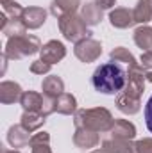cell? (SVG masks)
Returning <instances> with one entry per match:
<instances>
[{
    "instance_id": "obj_23",
    "label": "cell",
    "mask_w": 152,
    "mask_h": 153,
    "mask_svg": "<svg viewBox=\"0 0 152 153\" xmlns=\"http://www.w3.org/2000/svg\"><path fill=\"white\" fill-rule=\"evenodd\" d=\"M134 43L145 52L152 50V27H147V25L138 27L134 30Z\"/></svg>"
},
{
    "instance_id": "obj_4",
    "label": "cell",
    "mask_w": 152,
    "mask_h": 153,
    "mask_svg": "<svg viewBox=\"0 0 152 153\" xmlns=\"http://www.w3.org/2000/svg\"><path fill=\"white\" fill-rule=\"evenodd\" d=\"M57 25H59L61 34L68 41L79 43L82 39L90 38V30H88L86 22L81 16H77L75 13L74 14H63V16H59L57 18Z\"/></svg>"
},
{
    "instance_id": "obj_6",
    "label": "cell",
    "mask_w": 152,
    "mask_h": 153,
    "mask_svg": "<svg viewBox=\"0 0 152 153\" xmlns=\"http://www.w3.org/2000/svg\"><path fill=\"white\" fill-rule=\"evenodd\" d=\"M145 82H147L145 70L140 64L138 66H131L127 70V84H125L123 91L129 93V94H132V96H138L140 98L143 94V91H145Z\"/></svg>"
},
{
    "instance_id": "obj_29",
    "label": "cell",
    "mask_w": 152,
    "mask_h": 153,
    "mask_svg": "<svg viewBox=\"0 0 152 153\" xmlns=\"http://www.w3.org/2000/svg\"><path fill=\"white\" fill-rule=\"evenodd\" d=\"M136 153H152V139H141L134 144Z\"/></svg>"
},
{
    "instance_id": "obj_16",
    "label": "cell",
    "mask_w": 152,
    "mask_h": 153,
    "mask_svg": "<svg viewBox=\"0 0 152 153\" xmlns=\"http://www.w3.org/2000/svg\"><path fill=\"white\" fill-rule=\"evenodd\" d=\"M41 89H43V94H45V96L57 98L59 94L65 93V82H63L57 75L45 76L43 82H41Z\"/></svg>"
},
{
    "instance_id": "obj_12",
    "label": "cell",
    "mask_w": 152,
    "mask_h": 153,
    "mask_svg": "<svg viewBox=\"0 0 152 153\" xmlns=\"http://www.w3.org/2000/svg\"><path fill=\"white\" fill-rule=\"evenodd\" d=\"M99 134L90 130V128H77L74 134V144L77 148L88 150V148H95L99 144Z\"/></svg>"
},
{
    "instance_id": "obj_11",
    "label": "cell",
    "mask_w": 152,
    "mask_h": 153,
    "mask_svg": "<svg viewBox=\"0 0 152 153\" xmlns=\"http://www.w3.org/2000/svg\"><path fill=\"white\" fill-rule=\"evenodd\" d=\"M47 20V11L43 7H27L23 9L22 22L25 23L27 29H39Z\"/></svg>"
},
{
    "instance_id": "obj_13",
    "label": "cell",
    "mask_w": 152,
    "mask_h": 153,
    "mask_svg": "<svg viewBox=\"0 0 152 153\" xmlns=\"http://www.w3.org/2000/svg\"><path fill=\"white\" fill-rule=\"evenodd\" d=\"M43 102H45V94L36 93V91H25L20 98V105L23 107L25 112H39L41 114Z\"/></svg>"
},
{
    "instance_id": "obj_27",
    "label": "cell",
    "mask_w": 152,
    "mask_h": 153,
    "mask_svg": "<svg viewBox=\"0 0 152 153\" xmlns=\"http://www.w3.org/2000/svg\"><path fill=\"white\" fill-rule=\"evenodd\" d=\"M50 68H52V64H48V62H45V61H34L32 64H31V71L34 73V75H47L48 71H50Z\"/></svg>"
},
{
    "instance_id": "obj_2",
    "label": "cell",
    "mask_w": 152,
    "mask_h": 153,
    "mask_svg": "<svg viewBox=\"0 0 152 153\" xmlns=\"http://www.w3.org/2000/svg\"><path fill=\"white\" fill-rule=\"evenodd\" d=\"M77 128H90L93 132H111L113 128V116L104 107H95V109H81L75 112L74 117Z\"/></svg>"
},
{
    "instance_id": "obj_34",
    "label": "cell",
    "mask_w": 152,
    "mask_h": 153,
    "mask_svg": "<svg viewBox=\"0 0 152 153\" xmlns=\"http://www.w3.org/2000/svg\"><path fill=\"white\" fill-rule=\"evenodd\" d=\"M145 78H147V82H152V70L150 71H145Z\"/></svg>"
},
{
    "instance_id": "obj_15",
    "label": "cell",
    "mask_w": 152,
    "mask_h": 153,
    "mask_svg": "<svg viewBox=\"0 0 152 153\" xmlns=\"http://www.w3.org/2000/svg\"><path fill=\"white\" fill-rule=\"evenodd\" d=\"M111 137L132 141L136 137V126L131 121H127V119H114L113 128H111Z\"/></svg>"
},
{
    "instance_id": "obj_32",
    "label": "cell",
    "mask_w": 152,
    "mask_h": 153,
    "mask_svg": "<svg viewBox=\"0 0 152 153\" xmlns=\"http://www.w3.org/2000/svg\"><path fill=\"white\" fill-rule=\"evenodd\" d=\"M95 4L100 7V9H109L116 4V0H95Z\"/></svg>"
},
{
    "instance_id": "obj_10",
    "label": "cell",
    "mask_w": 152,
    "mask_h": 153,
    "mask_svg": "<svg viewBox=\"0 0 152 153\" xmlns=\"http://www.w3.org/2000/svg\"><path fill=\"white\" fill-rule=\"evenodd\" d=\"M23 91L20 87V84L16 82H11V80H5L0 84V102L9 105V103H14V102H20Z\"/></svg>"
},
{
    "instance_id": "obj_31",
    "label": "cell",
    "mask_w": 152,
    "mask_h": 153,
    "mask_svg": "<svg viewBox=\"0 0 152 153\" xmlns=\"http://www.w3.org/2000/svg\"><path fill=\"white\" fill-rule=\"evenodd\" d=\"M145 123H147V128L152 134V96L149 98V102L145 105Z\"/></svg>"
},
{
    "instance_id": "obj_22",
    "label": "cell",
    "mask_w": 152,
    "mask_h": 153,
    "mask_svg": "<svg viewBox=\"0 0 152 153\" xmlns=\"http://www.w3.org/2000/svg\"><path fill=\"white\" fill-rule=\"evenodd\" d=\"M136 23H147L152 20V0H138L136 7L132 9Z\"/></svg>"
},
{
    "instance_id": "obj_9",
    "label": "cell",
    "mask_w": 152,
    "mask_h": 153,
    "mask_svg": "<svg viewBox=\"0 0 152 153\" xmlns=\"http://www.w3.org/2000/svg\"><path fill=\"white\" fill-rule=\"evenodd\" d=\"M109 22L116 29H129L136 23L132 9H127V7H118V9L111 11L109 13Z\"/></svg>"
},
{
    "instance_id": "obj_18",
    "label": "cell",
    "mask_w": 152,
    "mask_h": 153,
    "mask_svg": "<svg viewBox=\"0 0 152 153\" xmlns=\"http://www.w3.org/2000/svg\"><path fill=\"white\" fill-rule=\"evenodd\" d=\"M56 112L59 114H65V116H70L77 112V100L74 94L70 93H63L56 98Z\"/></svg>"
},
{
    "instance_id": "obj_20",
    "label": "cell",
    "mask_w": 152,
    "mask_h": 153,
    "mask_svg": "<svg viewBox=\"0 0 152 153\" xmlns=\"http://www.w3.org/2000/svg\"><path fill=\"white\" fill-rule=\"evenodd\" d=\"M79 5H81V0H52L50 13L57 18L63 14H74Z\"/></svg>"
},
{
    "instance_id": "obj_5",
    "label": "cell",
    "mask_w": 152,
    "mask_h": 153,
    "mask_svg": "<svg viewBox=\"0 0 152 153\" xmlns=\"http://www.w3.org/2000/svg\"><path fill=\"white\" fill-rule=\"evenodd\" d=\"M74 53L79 61L82 62H93L100 57L102 53V45L97 41V39L86 38L82 41L75 43V48H74Z\"/></svg>"
},
{
    "instance_id": "obj_19",
    "label": "cell",
    "mask_w": 152,
    "mask_h": 153,
    "mask_svg": "<svg viewBox=\"0 0 152 153\" xmlns=\"http://www.w3.org/2000/svg\"><path fill=\"white\" fill-rule=\"evenodd\" d=\"M81 18L86 22V25L93 27L102 22V9L93 2V4H84L81 9Z\"/></svg>"
},
{
    "instance_id": "obj_36",
    "label": "cell",
    "mask_w": 152,
    "mask_h": 153,
    "mask_svg": "<svg viewBox=\"0 0 152 153\" xmlns=\"http://www.w3.org/2000/svg\"><path fill=\"white\" fill-rule=\"evenodd\" d=\"M93 153H106L104 150H97V152H93Z\"/></svg>"
},
{
    "instance_id": "obj_1",
    "label": "cell",
    "mask_w": 152,
    "mask_h": 153,
    "mask_svg": "<svg viewBox=\"0 0 152 153\" xmlns=\"http://www.w3.org/2000/svg\"><path fill=\"white\" fill-rule=\"evenodd\" d=\"M91 84L99 93L104 94H118L123 91L127 84V71L122 68L120 62H106L95 70L91 76Z\"/></svg>"
},
{
    "instance_id": "obj_21",
    "label": "cell",
    "mask_w": 152,
    "mask_h": 153,
    "mask_svg": "<svg viewBox=\"0 0 152 153\" xmlns=\"http://www.w3.org/2000/svg\"><path fill=\"white\" fill-rule=\"evenodd\" d=\"M22 121H20V125L27 130V132H36V130H39L43 125H45V116L39 114V112H25L23 111V114H22V117H20Z\"/></svg>"
},
{
    "instance_id": "obj_35",
    "label": "cell",
    "mask_w": 152,
    "mask_h": 153,
    "mask_svg": "<svg viewBox=\"0 0 152 153\" xmlns=\"http://www.w3.org/2000/svg\"><path fill=\"white\" fill-rule=\"evenodd\" d=\"M2 153H20L18 150H2Z\"/></svg>"
},
{
    "instance_id": "obj_8",
    "label": "cell",
    "mask_w": 152,
    "mask_h": 153,
    "mask_svg": "<svg viewBox=\"0 0 152 153\" xmlns=\"http://www.w3.org/2000/svg\"><path fill=\"white\" fill-rule=\"evenodd\" d=\"M140 107H141V102H140L138 96H132V94H129L125 91L118 93V96H116V109L120 112L132 116L140 111Z\"/></svg>"
},
{
    "instance_id": "obj_28",
    "label": "cell",
    "mask_w": 152,
    "mask_h": 153,
    "mask_svg": "<svg viewBox=\"0 0 152 153\" xmlns=\"http://www.w3.org/2000/svg\"><path fill=\"white\" fill-rule=\"evenodd\" d=\"M50 143V135L47 132H36L31 135V143L29 146H36V144H48Z\"/></svg>"
},
{
    "instance_id": "obj_7",
    "label": "cell",
    "mask_w": 152,
    "mask_h": 153,
    "mask_svg": "<svg viewBox=\"0 0 152 153\" xmlns=\"http://www.w3.org/2000/svg\"><path fill=\"white\" fill-rule=\"evenodd\" d=\"M39 53H41V61H45V62H48V64H56V62H59L61 59H65L66 48H65V45H63L61 41L52 39V41H48V43H45V45L41 46Z\"/></svg>"
},
{
    "instance_id": "obj_30",
    "label": "cell",
    "mask_w": 152,
    "mask_h": 153,
    "mask_svg": "<svg viewBox=\"0 0 152 153\" xmlns=\"http://www.w3.org/2000/svg\"><path fill=\"white\" fill-rule=\"evenodd\" d=\"M140 66H141L145 71H150V70H152V50H149V52H143V53H141Z\"/></svg>"
},
{
    "instance_id": "obj_17",
    "label": "cell",
    "mask_w": 152,
    "mask_h": 153,
    "mask_svg": "<svg viewBox=\"0 0 152 153\" xmlns=\"http://www.w3.org/2000/svg\"><path fill=\"white\" fill-rule=\"evenodd\" d=\"M102 150L106 153H136V148L131 141L125 139H106L102 143Z\"/></svg>"
},
{
    "instance_id": "obj_33",
    "label": "cell",
    "mask_w": 152,
    "mask_h": 153,
    "mask_svg": "<svg viewBox=\"0 0 152 153\" xmlns=\"http://www.w3.org/2000/svg\"><path fill=\"white\" fill-rule=\"evenodd\" d=\"M31 148H32L31 153H52L48 144H36V146H31Z\"/></svg>"
},
{
    "instance_id": "obj_3",
    "label": "cell",
    "mask_w": 152,
    "mask_h": 153,
    "mask_svg": "<svg viewBox=\"0 0 152 153\" xmlns=\"http://www.w3.org/2000/svg\"><path fill=\"white\" fill-rule=\"evenodd\" d=\"M41 50V43L36 36L32 34H23V36H16V38H9L5 43V50L4 55L11 61H18L29 55H34Z\"/></svg>"
},
{
    "instance_id": "obj_14",
    "label": "cell",
    "mask_w": 152,
    "mask_h": 153,
    "mask_svg": "<svg viewBox=\"0 0 152 153\" xmlns=\"http://www.w3.org/2000/svg\"><path fill=\"white\" fill-rule=\"evenodd\" d=\"M7 143L13 148H23L31 143V132H27L22 125H13L7 130Z\"/></svg>"
},
{
    "instance_id": "obj_26",
    "label": "cell",
    "mask_w": 152,
    "mask_h": 153,
    "mask_svg": "<svg viewBox=\"0 0 152 153\" xmlns=\"http://www.w3.org/2000/svg\"><path fill=\"white\" fill-rule=\"evenodd\" d=\"M2 9L7 18H22L23 14V7L14 0H2Z\"/></svg>"
},
{
    "instance_id": "obj_24",
    "label": "cell",
    "mask_w": 152,
    "mask_h": 153,
    "mask_svg": "<svg viewBox=\"0 0 152 153\" xmlns=\"http://www.w3.org/2000/svg\"><path fill=\"white\" fill-rule=\"evenodd\" d=\"M25 30H27V27H25V23L22 22V18H7L5 25L2 27V32L7 36V39L16 38V36H23Z\"/></svg>"
},
{
    "instance_id": "obj_25",
    "label": "cell",
    "mask_w": 152,
    "mask_h": 153,
    "mask_svg": "<svg viewBox=\"0 0 152 153\" xmlns=\"http://www.w3.org/2000/svg\"><path fill=\"white\" fill-rule=\"evenodd\" d=\"M109 55H111V61H114V62H123V64H127L129 68H131V66H138V62H136L134 55H132L127 48H123V46L114 48Z\"/></svg>"
}]
</instances>
